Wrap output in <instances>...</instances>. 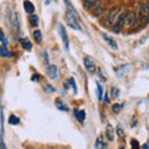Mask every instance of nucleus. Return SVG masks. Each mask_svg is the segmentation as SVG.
I'll list each match as a JSON object with an SVG mask.
<instances>
[{"label":"nucleus","mask_w":149,"mask_h":149,"mask_svg":"<svg viewBox=\"0 0 149 149\" xmlns=\"http://www.w3.org/2000/svg\"><path fill=\"white\" fill-rule=\"evenodd\" d=\"M102 36H103V39L107 41V44H108V45H109L113 50H117V49H118V46H117V42H116V40H113L112 37H109L108 35H106V34H103Z\"/></svg>","instance_id":"obj_15"},{"label":"nucleus","mask_w":149,"mask_h":149,"mask_svg":"<svg viewBox=\"0 0 149 149\" xmlns=\"http://www.w3.org/2000/svg\"><path fill=\"white\" fill-rule=\"evenodd\" d=\"M138 15L134 11H128L124 14V27H133L137 22Z\"/></svg>","instance_id":"obj_3"},{"label":"nucleus","mask_w":149,"mask_h":149,"mask_svg":"<svg viewBox=\"0 0 149 149\" xmlns=\"http://www.w3.org/2000/svg\"><path fill=\"white\" fill-rule=\"evenodd\" d=\"M95 148H96V149H106V148H107V143H106V141H104V137H103V136H100L98 138L96 139Z\"/></svg>","instance_id":"obj_10"},{"label":"nucleus","mask_w":149,"mask_h":149,"mask_svg":"<svg viewBox=\"0 0 149 149\" xmlns=\"http://www.w3.org/2000/svg\"><path fill=\"white\" fill-rule=\"evenodd\" d=\"M120 13H122V8L118 6V5L113 6L108 13H107V16L104 19V25L107 27H112L116 22V20L118 19V16L120 15Z\"/></svg>","instance_id":"obj_1"},{"label":"nucleus","mask_w":149,"mask_h":149,"mask_svg":"<svg viewBox=\"0 0 149 149\" xmlns=\"http://www.w3.org/2000/svg\"><path fill=\"white\" fill-rule=\"evenodd\" d=\"M57 67L55 66V65H50V66L47 67V76L49 78H51V80H56L57 78Z\"/></svg>","instance_id":"obj_9"},{"label":"nucleus","mask_w":149,"mask_h":149,"mask_svg":"<svg viewBox=\"0 0 149 149\" xmlns=\"http://www.w3.org/2000/svg\"><path fill=\"white\" fill-rule=\"evenodd\" d=\"M116 133H117V137L122 141V139H124V132H123V128L122 127H117V129H116Z\"/></svg>","instance_id":"obj_25"},{"label":"nucleus","mask_w":149,"mask_h":149,"mask_svg":"<svg viewBox=\"0 0 149 149\" xmlns=\"http://www.w3.org/2000/svg\"><path fill=\"white\" fill-rule=\"evenodd\" d=\"M55 103H56V107H57L60 111H63V112H67V111H68V107L65 106V103H63L61 100H56Z\"/></svg>","instance_id":"obj_19"},{"label":"nucleus","mask_w":149,"mask_h":149,"mask_svg":"<svg viewBox=\"0 0 149 149\" xmlns=\"http://www.w3.org/2000/svg\"><path fill=\"white\" fill-rule=\"evenodd\" d=\"M0 149H8L5 143H4V141H3V138H0Z\"/></svg>","instance_id":"obj_31"},{"label":"nucleus","mask_w":149,"mask_h":149,"mask_svg":"<svg viewBox=\"0 0 149 149\" xmlns=\"http://www.w3.org/2000/svg\"><path fill=\"white\" fill-rule=\"evenodd\" d=\"M97 97H98V101L103 100V88L100 83H97Z\"/></svg>","instance_id":"obj_24"},{"label":"nucleus","mask_w":149,"mask_h":149,"mask_svg":"<svg viewBox=\"0 0 149 149\" xmlns=\"http://www.w3.org/2000/svg\"><path fill=\"white\" fill-rule=\"evenodd\" d=\"M73 113H74V117L77 118V120H78L80 123L85 122V118H86V112H85V111H78V109L74 108V109H73Z\"/></svg>","instance_id":"obj_11"},{"label":"nucleus","mask_w":149,"mask_h":149,"mask_svg":"<svg viewBox=\"0 0 149 149\" xmlns=\"http://www.w3.org/2000/svg\"><path fill=\"white\" fill-rule=\"evenodd\" d=\"M19 41H20V45L22 46V49H25V50H31L32 49V44L27 37H21V39H19Z\"/></svg>","instance_id":"obj_12"},{"label":"nucleus","mask_w":149,"mask_h":149,"mask_svg":"<svg viewBox=\"0 0 149 149\" xmlns=\"http://www.w3.org/2000/svg\"><path fill=\"white\" fill-rule=\"evenodd\" d=\"M109 93H106L104 95V101H106V103H109Z\"/></svg>","instance_id":"obj_34"},{"label":"nucleus","mask_w":149,"mask_h":149,"mask_svg":"<svg viewBox=\"0 0 149 149\" xmlns=\"http://www.w3.org/2000/svg\"><path fill=\"white\" fill-rule=\"evenodd\" d=\"M142 149H149V144H144V146L142 147Z\"/></svg>","instance_id":"obj_35"},{"label":"nucleus","mask_w":149,"mask_h":149,"mask_svg":"<svg viewBox=\"0 0 149 149\" xmlns=\"http://www.w3.org/2000/svg\"><path fill=\"white\" fill-rule=\"evenodd\" d=\"M34 39L37 44H40L41 41H42V34H41L40 30H35L34 31Z\"/></svg>","instance_id":"obj_22"},{"label":"nucleus","mask_w":149,"mask_h":149,"mask_svg":"<svg viewBox=\"0 0 149 149\" xmlns=\"http://www.w3.org/2000/svg\"><path fill=\"white\" fill-rule=\"evenodd\" d=\"M9 123L13 124V125H16V124L20 123V118L15 114H10V117H9Z\"/></svg>","instance_id":"obj_21"},{"label":"nucleus","mask_w":149,"mask_h":149,"mask_svg":"<svg viewBox=\"0 0 149 149\" xmlns=\"http://www.w3.org/2000/svg\"><path fill=\"white\" fill-rule=\"evenodd\" d=\"M44 58H45V63H46V66H49V61H47V54L46 52H44Z\"/></svg>","instance_id":"obj_33"},{"label":"nucleus","mask_w":149,"mask_h":149,"mask_svg":"<svg viewBox=\"0 0 149 149\" xmlns=\"http://www.w3.org/2000/svg\"><path fill=\"white\" fill-rule=\"evenodd\" d=\"M97 76H98V78H100V80H101L102 82H104V81L107 80L106 76L103 74V72H102V68H101V67L97 68Z\"/></svg>","instance_id":"obj_26"},{"label":"nucleus","mask_w":149,"mask_h":149,"mask_svg":"<svg viewBox=\"0 0 149 149\" xmlns=\"http://www.w3.org/2000/svg\"><path fill=\"white\" fill-rule=\"evenodd\" d=\"M83 65H85V68H86V71L88 73L93 74L97 71V66L95 63V60H93L92 57H85V60H83Z\"/></svg>","instance_id":"obj_4"},{"label":"nucleus","mask_w":149,"mask_h":149,"mask_svg":"<svg viewBox=\"0 0 149 149\" xmlns=\"http://www.w3.org/2000/svg\"><path fill=\"white\" fill-rule=\"evenodd\" d=\"M0 55H1L3 57H9V56H10V52L8 51V45L0 44Z\"/></svg>","instance_id":"obj_17"},{"label":"nucleus","mask_w":149,"mask_h":149,"mask_svg":"<svg viewBox=\"0 0 149 149\" xmlns=\"http://www.w3.org/2000/svg\"><path fill=\"white\" fill-rule=\"evenodd\" d=\"M24 9H25V11L27 13V14H34V11H35V6H34V4H32L30 0H25L24 1Z\"/></svg>","instance_id":"obj_13"},{"label":"nucleus","mask_w":149,"mask_h":149,"mask_svg":"<svg viewBox=\"0 0 149 149\" xmlns=\"http://www.w3.org/2000/svg\"><path fill=\"white\" fill-rule=\"evenodd\" d=\"M66 21H67V24H68V26L71 27V29L77 30V31H81V30H82V27H81V25H80V17H77V16L72 15V14L67 13V15H66Z\"/></svg>","instance_id":"obj_2"},{"label":"nucleus","mask_w":149,"mask_h":149,"mask_svg":"<svg viewBox=\"0 0 149 149\" xmlns=\"http://www.w3.org/2000/svg\"><path fill=\"white\" fill-rule=\"evenodd\" d=\"M123 27H124V14H120L118 19L116 20V22L113 24V26H112V30L114 32H117V34H119Z\"/></svg>","instance_id":"obj_6"},{"label":"nucleus","mask_w":149,"mask_h":149,"mask_svg":"<svg viewBox=\"0 0 149 149\" xmlns=\"http://www.w3.org/2000/svg\"><path fill=\"white\" fill-rule=\"evenodd\" d=\"M58 32H60V35H61V39H62V42H63V46H65V49L68 50L70 49V46H68V37H67V32H66V29H65V26L60 24L58 25Z\"/></svg>","instance_id":"obj_8"},{"label":"nucleus","mask_w":149,"mask_h":149,"mask_svg":"<svg viewBox=\"0 0 149 149\" xmlns=\"http://www.w3.org/2000/svg\"><path fill=\"white\" fill-rule=\"evenodd\" d=\"M98 3H100V0H83V5H85L86 9H90V8L96 6Z\"/></svg>","instance_id":"obj_16"},{"label":"nucleus","mask_w":149,"mask_h":149,"mask_svg":"<svg viewBox=\"0 0 149 149\" xmlns=\"http://www.w3.org/2000/svg\"><path fill=\"white\" fill-rule=\"evenodd\" d=\"M119 149H125V148H124V147H120V148H119Z\"/></svg>","instance_id":"obj_36"},{"label":"nucleus","mask_w":149,"mask_h":149,"mask_svg":"<svg viewBox=\"0 0 149 149\" xmlns=\"http://www.w3.org/2000/svg\"><path fill=\"white\" fill-rule=\"evenodd\" d=\"M10 24H11V26H13L14 31H15L16 34H19V29H20V22H19L17 15H16V13L14 11V10L10 11Z\"/></svg>","instance_id":"obj_7"},{"label":"nucleus","mask_w":149,"mask_h":149,"mask_svg":"<svg viewBox=\"0 0 149 149\" xmlns=\"http://www.w3.org/2000/svg\"><path fill=\"white\" fill-rule=\"evenodd\" d=\"M46 91L47 92H55V88L52 86H50V85H46Z\"/></svg>","instance_id":"obj_32"},{"label":"nucleus","mask_w":149,"mask_h":149,"mask_svg":"<svg viewBox=\"0 0 149 149\" xmlns=\"http://www.w3.org/2000/svg\"><path fill=\"white\" fill-rule=\"evenodd\" d=\"M106 137L109 142H112L114 139V130H113V127H112L111 124H108L106 127Z\"/></svg>","instance_id":"obj_14"},{"label":"nucleus","mask_w":149,"mask_h":149,"mask_svg":"<svg viewBox=\"0 0 149 149\" xmlns=\"http://www.w3.org/2000/svg\"><path fill=\"white\" fill-rule=\"evenodd\" d=\"M122 107H123V104L116 103V104H113V106H112V111H113L114 113H119V111L122 109Z\"/></svg>","instance_id":"obj_27"},{"label":"nucleus","mask_w":149,"mask_h":149,"mask_svg":"<svg viewBox=\"0 0 149 149\" xmlns=\"http://www.w3.org/2000/svg\"><path fill=\"white\" fill-rule=\"evenodd\" d=\"M0 44L8 45V42H6V37L4 36V32H3V30H1V29H0Z\"/></svg>","instance_id":"obj_28"},{"label":"nucleus","mask_w":149,"mask_h":149,"mask_svg":"<svg viewBox=\"0 0 149 149\" xmlns=\"http://www.w3.org/2000/svg\"><path fill=\"white\" fill-rule=\"evenodd\" d=\"M118 96H119V90L117 87H112L111 88V98L116 100V98H118Z\"/></svg>","instance_id":"obj_23"},{"label":"nucleus","mask_w":149,"mask_h":149,"mask_svg":"<svg viewBox=\"0 0 149 149\" xmlns=\"http://www.w3.org/2000/svg\"><path fill=\"white\" fill-rule=\"evenodd\" d=\"M29 21H30V25L36 27L37 25H39V16L35 15V14H31V15L29 16Z\"/></svg>","instance_id":"obj_18"},{"label":"nucleus","mask_w":149,"mask_h":149,"mask_svg":"<svg viewBox=\"0 0 149 149\" xmlns=\"http://www.w3.org/2000/svg\"><path fill=\"white\" fill-rule=\"evenodd\" d=\"M139 17L142 19L143 24L149 22V3L144 4V5L141 6V9H139Z\"/></svg>","instance_id":"obj_5"},{"label":"nucleus","mask_w":149,"mask_h":149,"mask_svg":"<svg viewBox=\"0 0 149 149\" xmlns=\"http://www.w3.org/2000/svg\"><path fill=\"white\" fill-rule=\"evenodd\" d=\"M70 82H71V86H72V88H73V92L76 93V92H77V87H76V82H74V78L71 77V78H70Z\"/></svg>","instance_id":"obj_29"},{"label":"nucleus","mask_w":149,"mask_h":149,"mask_svg":"<svg viewBox=\"0 0 149 149\" xmlns=\"http://www.w3.org/2000/svg\"><path fill=\"white\" fill-rule=\"evenodd\" d=\"M132 149H139V144L136 139H133L132 141Z\"/></svg>","instance_id":"obj_30"},{"label":"nucleus","mask_w":149,"mask_h":149,"mask_svg":"<svg viewBox=\"0 0 149 149\" xmlns=\"http://www.w3.org/2000/svg\"><path fill=\"white\" fill-rule=\"evenodd\" d=\"M93 14H95L96 16H101L102 14H103V6L98 5V4H97L96 6H93Z\"/></svg>","instance_id":"obj_20"}]
</instances>
